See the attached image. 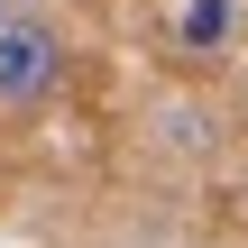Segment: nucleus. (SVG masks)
<instances>
[{
    "mask_svg": "<svg viewBox=\"0 0 248 248\" xmlns=\"http://www.w3.org/2000/svg\"><path fill=\"white\" fill-rule=\"evenodd\" d=\"M64 83V37L46 18H9L0 28V110H37Z\"/></svg>",
    "mask_w": 248,
    "mask_h": 248,
    "instance_id": "1",
    "label": "nucleus"
},
{
    "mask_svg": "<svg viewBox=\"0 0 248 248\" xmlns=\"http://www.w3.org/2000/svg\"><path fill=\"white\" fill-rule=\"evenodd\" d=\"M9 18H18V0H0V28H9Z\"/></svg>",
    "mask_w": 248,
    "mask_h": 248,
    "instance_id": "3",
    "label": "nucleus"
},
{
    "mask_svg": "<svg viewBox=\"0 0 248 248\" xmlns=\"http://www.w3.org/2000/svg\"><path fill=\"white\" fill-rule=\"evenodd\" d=\"M230 28H239V9H230V0H184V18H175V46H184V55H212Z\"/></svg>",
    "mask_w": 248,
    "mask_h": 248,
    "instance_id": "2",
    "label": "nucleus"
}]
</instances>
